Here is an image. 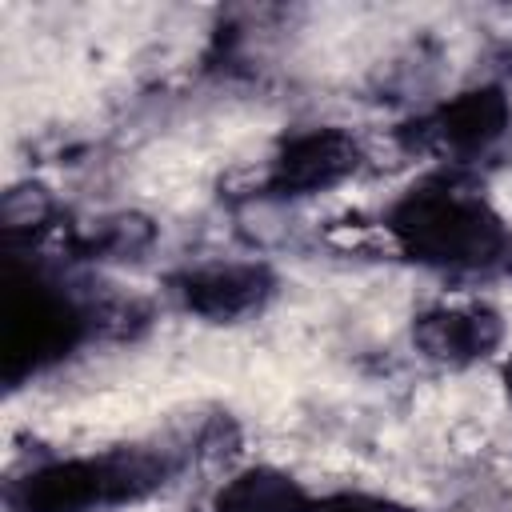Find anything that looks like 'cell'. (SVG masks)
Segmentation results:
<instances>
[{"label": "cell", "instance_id": "cell-1", "mask_svg": "<svg viewBox=\"0 0 512 512\" xmlns=\"http://www.w3.org/2000/svg\"><path fill=\"white\" fill-rule=\"evenodd\" d=\"M388 232L404 256L444 272H488L512 256V228L468 184L436 176L388 208Z\"/></svg>", "mask_w": 512, "mask_h": 512}, {"label": "cell", "instance_id": "cell-2", "mask_svg": "<svg viewBox=\"0 0 512 512\" xmlns=\"http://www.w3.org/2000/svg\"><path fill=\"white\" fill-rule=\"evenodd\" d=\"M168 476V460L144 448L48 460L8 488L12 512H96L148 496Z\"/></svg>", "mask_w": 512, "mask_h": 512}, {"label": "cell", "instance_id": "cell-3", "mask_svg": "<svg viewBox=\"0 0 512 512\" xmlns=\"http://www.w3.org/2000/svg\"><path fill=\"white\" fill-rule=\"evenodd\" d=\"M360 168V144L344 128H304L268 160L264 188L272 196H316L344 184Z\"/></svg>", "mask_w": 512, "mask_h": 512}, {"label": "cell", "instance_id": "cell-4", "mask_svg": "<svg viewBox=\"0 0 512 512\" xmlns=\"http://www.w3.org/2000/svg\"><path fill=\"white\" fill-rule=\"evenodd\" d=\"M172 292L184 312L224 324L260 312L276 292V276L260 260H212L180 272Z\"/></svg>", "mask_w": 512, "mask_h": 512}, {"label": "cell", "instance_id": "cell-5", "mask_svg": "<svg viewBox=\"0 0 512 512\" xmlns=\"http://www.w3.org/2000/svg\"><path fill=\"white\" fill-rule=\"evenodd\" d=\"M412 340L428 360L448 368H468L504 344V316L484 300L440 304L416 316Z\"/></svg>", "mask_w": 512, "mask_h": 512}, {"label": "cell", "instance_id": "cell-6", "mask_svg": "<svg viewBox=\"0 0 512 512\" xmlns=\"http://www.w3.org/2000/svg\"><path fill=\"white\" fill-rule=\"evenodd\" d=\"M512 124V104L500 88H472L444 100L428 120H420L416 136L440 156H476L492 148Z\"/></svg>", "mask_w": 512, "mask_h": 512}, {"label": "cell", "instance_id": "cell-7", "mask_svg": "<svg viewBox=\"0 0 512 512\" xmlns=\"http://www.w3.org/2000/svg\"><path fill=\"white\" fill-rule=\"evenodd\" d=\"M312 496L280 468L256 464L220 484L212 496V512H308Z\"/></svg>", "mask_w": 512, "mask_h": 512}, {"label": "cell", "instance_id": "cell-8", "mask_svg": "<svg viewBox=\"0 0 512 512\" xmlns=\"http://www.w3.org/2000/svg\"><path fill=\"white\" fill-rule=\"evenodd\" d=\"M308 512H400V508L372 492H332V496L312 500Z\"/></svg>", "mask_w": 512, "mask_h": 512}]
</instances>
